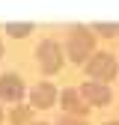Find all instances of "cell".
Wrapping results in <instances>:
<instances>
[{
    "instance_id": "9",
    "label": "cell",
    "mask_w": 119,
    "mask_h": 125,
    "mask_svg": "<svg viewBox=\"0 0 119 125\" xmlns=\"http://www.w3.org/2000/svg\"><path fill=\"white\" fill-rule=\"evenodd\" d=\"M9 122L12 125H30V122H33V107H15V110L9 113Z\"/></svg>"
},
{
    "instance_id": "5",
    "label": "cell",
    "mask_w": 119,
    "mask_h": 125,
    "mask_svg": "<svg viewBox=\"0 0 119 125\" xmlns=\"http://www.w3.org/2000/svg\"><path fill=\"white\" fill-rule=\"evenodd\" d=\"M78 92H80V98H83L89 107H107V104L113 101V92H110L107 83H95V81H89V83H83Z\"/></svg>"
},
{
    "instance_id": "3",
    "label": "cell",
    "mask_w": 119,
    "mask_h": 125,
    "mask_svg": "<svg viewBox=\"0 0 119 125\" xmlns=\"http://www.w3.org/2000/svg\"><path fill=\"white\" fill-rule=\"evenodd\" d=\"M36 60H39V69L45 74H57L63 69V48L54 39H45V42L36 45Z\"/></svg>"
},
{
    "instance_id": "15",
    "label": "cell",
    "mask_w": 119,
    "mask_h": 125,
    "mask_svg": "<svg viewBox=\"0 0 119 125\" xmlns=\"http://www.w3.org/2000/svg\"><path fill=\"white\" fill-rule=\"evenodd\" d=\"M0 57H3V42H0Z\"/></svg>"
},
{
    "instance_id": "14",
    "label": "cell",
    "mask_w": 119,
    "mask_h": 125,
    "mask_svg": "<svg viewBox=\"0 0 119 125\" xmlns=\"http://www.w3.org/2000/svg\"><path fill=\"white\" fill-rule=\"evenodd\" d=\"M0 122H3V107H0Z\"/></svg>"
},
{
    "instance_id": "11",
    "label": "cell",
    "mask_w": 119,
    "mask_h": 125,
    "mask_svg": "<svg viewBox=\"0 0 119 125\" xmlns=\"http://www.w3.org/2000/svg\"><path fill=\"white\" fill-rule=\"evenodd\" d=\"M54 125H86V119H80V116H71V113H60Z\"/></svg>"
},
{
    "instance_id": "12",
    "label": "cell",
    "mask_w": 119,
    "mask_h": 125,
    "mask_svg": "<svg viewBox=\"0 0 119 125\" xmlns=\"http://www.w3.org/2000/svg\"><path fill=\"white\" fill-rule=\"evenodd\" d=\"M104 125H119V119H110V122H104Z\"/></svg>"
},
{
    "instance_id": "7",
    "label": "cell",
    "mask_w": 119,
    "mask_h": 125,
    "mask_svg": "<svg viewBox=\"0 0 119 125\" xmlns=\"http://www.w3.org/2000/svg\"><path fill=\"white\" fill-rule=\"evenodd\" d=\"M60 104L66 107V113H71V116H80V119H83L89 110H92V107H89V104L80 98V92H78V89H71V86L60 92Z\"/></svg>"
},
{
    "instance_id": "2",
    "label": "cell",
    "mask_w": 119,
    "mask_h": 125,
    "mask_svg": "<svg viewBox=\"0 0 119 125\" xmlns=\"http://www.w3.org/2000/svg\"><path fill=\"white\" fill-rule=\"evenodd\" d=\"M83 72H86L89 81H95V83H110V81H116L119 66H116V57H113V54H107V51H95L92 57L86 60Z\"/></svg>"
},
{
    "instance_id": "8",
    "label": "cell",
    "mask_w": 119,
    "mask_h": 125,
    "mask_svg": "<svg viewBox=\"0 0 119 125\" xmlns=\"http://www.w3.org/2000/svg\"><path fill=\"white\" fill-rule=\"evenodd\" d=\"M6 33H9L12 39H24V36L33 33V24H30V21H9V24H6Z\"/></svg>"
},
{
    "instance_id": "6",
    "label": "cell",
    "mask_w": 119,
    "mask_h": 125,
    "mask_svg": "<svg viewBox=\"0 0 119 125\" xmlns=\"http://www.w3.org/2000/svg\"><path fill=\"white\" fill-rule=\"evenodd\" d=\"M24 98V77L6 72L0 74V101H21Z\"/></svg>"
},
{
    "instance_id": "4",
    "label": "cell",
    "mask_w": 119,
    "mask_h": 125,
    "mask_svg": "<svg viewBox=\"0 0 119 125\" xmlns=\"http://www.w3.org/2000/svg\"><path fill=\"white\" fill-rule=\"evenodd\" d=\"M57 98H60V92L48 81H39V83H33V89H30V107H33V110H48V107H54Z\"/></svg>"
},
{
    "instance_id": "13",
    "label": "cell",
    "mask_w": 119,
    "mask_h": 125,
    "mask_svg": "<svg viewBox=\"0 0 119 125\" xmlns=\"http://www.w3.org/2000/svg\"><path fill=\"white\" fill-rule=\"evenodd\" d=\"M30 125H48V122H30Z\"/></svg>"
},
{
    "instance_id": "10",
    "label": "cell",
    "mask_w": 119,
    "mask_h": 125,
    "mask_svg": "<svg viewBox=\"0 0 119 125\" xmlns=\"http://www.w3.org/2000/svg\"><path fill=\"white\" fill-rule=\"evenodd\" d=\"M95 36H104V39H119V24H110V21H98L92 27Z\"/></svg>"
},
{
    "instance_id": "1",
    "label": "cell",
    "mask_w": 119,
    "mask_h": 125,
    "mask_svg": "<svg viewBox=\"0 0 119 125\" xmlns=\"http://www.w3.org/2000/svg\"><path fill=\"white\" fill-rule=\"evenodd\" d=\"M66 54H69L71 62H83L86 66V60L95 54V33H92V27L71 24L69 27V42H66Z\"/></svg>"
}]
</instances>
